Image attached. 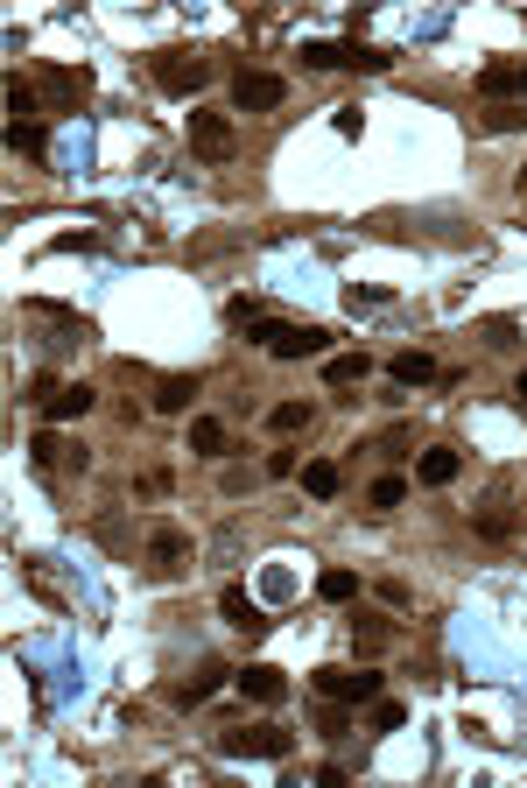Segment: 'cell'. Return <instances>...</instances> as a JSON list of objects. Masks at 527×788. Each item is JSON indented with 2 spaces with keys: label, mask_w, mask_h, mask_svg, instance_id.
<instances>
[{
  "label": "cell",
  "mask_w": 527,
  "mask_h": 788,
  "mask_svg": "<svg viewBox=\"0 0 527 788\" xmlns=\"http://www.w3.org/2000/svg\"><path fill=\"white\" fill-rule=\"evenodd\" d=\"M253 338H261L275 360H316V352H330V332L324 324H253Z\"/></svg>",
  "instance_id": "cell-1"
},
{
  "label": "cell",
  "mask_w": 527,
  "mask_h": 788,
  "mask_svg": "<svg viewBox=\"0 0 527 788\" xmlns=\"http://www.w3.org/2000/svg\"><path fill=\"white\" fill-rule=\"evenodd\" d=\"M218 753L225 761H289L296 733H281V725H247V733H225Z\"/></svg>",
  "instance_id": "cell-2"
},
{
  "label": "cell",
  "mask_w": 527,
  "mask_h": 788,
  "mask_svg": "<svg viewBox=\"0 0 527 788\" xmlns=\"http://www.w3.org/2000/svg\"><path fill=\"white\" fill-rule=\"evenodd\" d=\"M303 64L310 71H344V64H352V71H387L394 57L366 50V42H303Z\"/></svg>",
  "instance_id": "cell-3"
},
{
  "label": "cell",
  "mask_w": 527,
  "mask_h": 788,
  "mask_svg": "<svg viewBox=\"0 0 527 788\" xmlns=\"http://www.w3.org/2000/svg\"><path fill=\"white\" fill-rule=\"evenodd\" d=\"M155 85L162 92H176V99H190V92H204V78H211V64L204 57H190V50H155Z\"/></svg>",
  "instance_id": "cell-4"
},
{
  "label": "cell",
  "mask_w": 527,
  "mask_h": 788,
  "mask_svg": "<svg viewBox=\"0 0 527 788\" xmlns=\"http://www.w3.org/2000/svg\"><path fill=\"white\" fill-rule=\"evenodd\" d=\"M190 148H198L204 162H233L239 155V127H233V113H190Z\"/></svg>",
  "instance_id": "cell-5"
},
{
  "label": "cell",
  "mask_w": 527,
  "mask_h": 788,
  "mask_svg": "<svg viewBox=\"0 0 527 788\" xmlns=\"http://www.w3.org/2000/svg\"><path fill=\"white\" fill-rule=\"evenodd\" d=\"M387 683L373 668H316V697H338V704H373Z\"/></svg>",
  "instance_id": "cell-6"
},
{
  "label": "cell",
  "mask_w": 527,
  "mask_h": 788,
  "mask_svg": "<svg viewBox=\"0 0 527 788\" xmlns=\"http://www.w3.org/2000/svg\"><path fill=\"white\" fill-rule=\"evenodd\" d=\"M281 92H289V85H281L275 71H239V78H233V107H239V113H267V107H281Z\"/></svg>",
  "instance_id": "cell-7"
},
{
  "label": "cell",
  "mask_w": 527,
  "mask_h": 788,
  "mask_svg": "<svg viewBox=\"0 0 527 788\" xmlns=\"http://www.w3.org/2000/svg\"><path fill=\"white\" fill-rule=\"evenodd\" d=\"M28 458H36L42 472H85V465H92V458H85V443H78V451H71V443L57 437V429H42V437L28 443Z\"/></svg>",
  "instance_id": "cell-8"
},
{
  "label": "cell",
  "mask_w": 527,
  "mask_h": 788,
  "mask_svg": "<svg viewBox=\"0 0 527 788\" xmlns=\"http://www.w3.org/2000/svg\"><path fill=\"white\" fill-rule=\"evenodd\" d=\"M92 401H99V395L85 388V380H64V388H57L50 401H42V423H50V429H64V423H78V415L92 409Z\"/></svg>",
  "instance_id": "cell-9"
},
{
  "label": "cell",
  "mask_w": 527,
  "mask_h": 788,
  "mask_svg": "<svg viewBox=\"0 0 527 788\" xmlns=\"http://www.w3.org/2000/svg\"><path fill=\"white\" fill-rule=\"evenodd\" d=\"M233 683H239V690L253 697V704H281V697H289V676H281L275 662H253V668H239Z\"/></svg>",
  "instance_id": "cell-10"
},
{
  "label": "cell",
  "mask_w": 527,
  "mask_h": 788,
  "mask_svg": "<svg viewBox=\"0 0 527 788\" xmlns=\"http://www.w3.org/2000/svg\"><path fill=\"white\" fill-rule=\"evenodd\" d=\"M42 92L64 99V107H85V99H92V71H64V64H50V71H42Z\"/></svg>",
  "instance_id": "cell-11"
},
{
  "label": "cell",
  "mask_w": 527,
  "mask_h": 788,
  "mask_svg": "<svg viewBox=\"0 0 527 788\" xmlns=\"http://www.w3.org/2000/svg\"><path fill=\"white\" fill-rule=\"evenodd\" d=\"M148 563H155V571H184L190 563V535L184 528H155L148 535Z\"/></svg>",
  "instance_id": "cell-12"
},
{
  "label": "cell",
  "mask_w": 527,
  "mask_h": 788,
  "mask_svg": "<svg viewBox=\"0 0 527 788\" xmlns=\"http://www.w3.org/2000/svg\"><path fill=\"white\" fill-rule=\"evenodd\" d=\"M218 613H225V620H233V627H239V634H247V641H253V634H267V620H261V605H253V599H247V591H239V585H225V591H218Z\"/></svg>",
  "instance_id": "cell-13"
},
{
  "label": "cell",
  "mask_w": 527,
  "mask_h": 788,
  "mask_svg": "<svg viewBox=\"0 0 527 788\" xmlns=\"http://www.w3.org/2000/svg\"><path fill=\"white\" fill-rule=\"evenodd\" d=\"M457 472H464V451H450V443H436V451H422L415 479H422V486H450Z\"/></svg>",
  "instance_id": "cell-14"
},
{
  "label": "cell",
  "mask_w": 527,
  "mask_h": 788,
  "mask_svg": "<svg viewBox=\"0 0 527 788\" xmlns=\"http://www.w3.org/2000/svg\"><path fill=\"white\" fill-rule=\"evenodd\" d=\"M366 374H373L366 352H330V360H324V380H330V388H359Z\"/></svg>",
  "instance_id": "cell-15"
},
{
  "label": "cell",
  "mask_w": 527,
  "mask_h": 788,
  "mask_svg": "<svg viewBox=\"0 0 527 788\" xmlns=\"http://www.w3.org/2000/svg\"><path fill=\"white\" fill-rule=\"evenodd\" d=\"M338 486H344V472L330 465V458H310V465H303V493L310 500H338Z\"/></svg>",
  "instance_id": "cell-16"
},
{
  "label": "cell",
  "mask_w": 527,
  "mask_h": 788,
  "mask_svg": "<svg viewBox=\"0 0 527 788\" xmlns=\"http://www.w3.org/2000/svg\"><path fill=\"white\" fill-rule=\"evenodd\" d=\"M387 374H394V388H429V380H436V360H429V352H401Z\"/></svg>",
  "instance_id": "cell-17"
},
{
  "label": "cell",
  "mask_w": 527,
  "mask_h": 788,
  "mask_svg": "<svg viewBox=\"0 0 527 788\" xmlns=\"http://www.w3.org/2000/svg\"><path fill=\"white\" fill-rule=\"evenodd\" d=\"M310 423H316L310 401H275V409H267V429H275V437H296V429H310Z\"/></svg>",
  "instance_id": "cell-18"
},
{
  "label": "cell",
  "mask_w": 527,
  "mask_h": 788,
  "mask_svg": "<svg viewBox=\"0 0 527 788\" xmlns=\"http://www.w3.org/2000/svg\"><path fill=\"white\" fill-rule=\"evenodd\" d=\"M225 676H233V668H225V662H204V668H198V676H190V683H184V690H176V704H184V711H190V704H204V697H211V690H218V683H225Z\"/></svg>",
  "instance_id": "cell-19"
},
{
  "label": "cell",
  "mask_w": 527,
  "mask_h": 788,
  "mask_svg": "<svg viewBox=\"0 0 527 788\" xmlns=\"http://www.w3.org/2000/svg\"><path fill=\"white\" fill-rule=\"evenodd\" d=\"M190 395H198V374H170V380L155 388V409H162V415H184Z\"/></svg>",
  "instance_id": "cell-20"
},
{
  "label": "cell",
  "mask_w": 527,
  "mask_h": 788,
  "mask_svg": "<svg viewBox=\"0 0 527 788\" xmlns=\"http://www.w3.org/2000/svg\"><path fill=\"white\" fill-rule=\"evenodd\" d=\"M352 641H359V655H380V648L394 641V627H387L380 613H359V620H352Z\"/></svg>",
  "instance_id": "cell-21"
},
{
  "label": "cell",
  "mask_w": 527,
  "mask_h": 788,
  "mask_svg": "<svg viewBox=\"0 0 527 788\" xmlns=\"http://www.w3.org/2000/svg\"><path fill=\"white\" fill-rule=\"evenodd\" d=\"M8 148H14V155H50V134H42L36 121H8Z\"/></svg>",
  "instance_id": "cell-22"
},
{
  "label": "cell",
  "mask_w": 527,
  "mask_h": 788,
  "mask_svg": "<svg viewBox=\"0 0 527 788\" xmlns=\"http://www.w3.org/2000/svg\"><path fill=\"white\" fill-rule=\"evenodd\" d=\"M225 451V423L218 415H198V423H190V458H218Z\"/></svg>",
  "instance_id": "cell-23"
},
{
  "label": "cell",
  "mask_w": 527,
  "mask_h": 788,
  "mask_svg": "<svg viewBox=\"0 0 527 788\" xmlns=\"http://www.w3.org/2000/svg\"><path fill=\"white\" fill-rule=\"evenodd\" d=\"M401 500H409V479H401V472H387V479H373V486H366V508H373V514L401 508Z\"/></svg>",
  "instance_id": "cell-24"
},
{
  "label": "cell",
  "mask_w": 527,
  "mask_h": 788,
  "mask_svg": "<svg viewBox=\"0 0 527 788\" xmlns=\"http://www.w3.org/2000/svg\"><path fill=\"white\" fill-rule=\"evenodd\" d=\"M316 599L352 605V599H359V571H324V577H316Z\"/></svg>",
  "instance_id": "cell-25"
},
{
  "label": "cell",
  "mask_w": 527,
  "mask_h": 788,
  "mask_svg": "<svg viewBox=\"0 0 527 788\" xmlns=\"http://www.w3.org/2000/svg\"><path fill=\"white\" fill-rule=\"evenodd\" d=\"M478 92H486V99L520 92V71H514V64H486V71H478Z\"/></svg>",
  "instance_id": "cell-26"
},
{
  "label": "cell",
  "mask_w": 527,
  "mask_h": 788,
  "mask_svg": "<svg viewBox=\"0 0 527 788\" xmlns=\"http://www.w3.org/2000/svg\"><path fill=\"white\" fill-rule=\"evenodd\" d=\"M401 725H409V711L394 697H373V733H401Z\"/></svg>",
  "instance_id": "cell-27"
},
{
  "label": "cell",
  "mask_w": 527,
  "mask_h": 788,
  "mask_svg": "<svg viewBox=\"0 0 527 788\" xmlns=\"http://www.w3.org/2000/svg\"><path fill=\"white\" fill-rule=\"evenodd\" d=\"M8 113H14V121H36V113H42V107H36V92H28L22 78L8 85Z\"/></svg>",
  "instance_id": "cell-28"
},
{
  "label": "cell",
  "mask_w": 527,
  "mask_h": 788,
  "mask_svg": "<svg viewBox=\"0 0 527 788\" xmlns=\"http://www.w3.org/2000/svg\"><path fill=\"white\" fill-rule=\"evenodd\" d=\"M316 725H324V739H344V725H352V711H344L338 697H324V718H316Z\"/></svg>",
  "instance_id": "cell-29"
},
{
  "label": "cell",
  "mask_w": 527,
  "mask_h": 788,
  "mask_svg": "<svg viewBox=\"0 0 527 788\" xmlns=\"http://www.w3.org/2000/svg\"><path fill=\"white\" fill-rule=\"evenodd\" d=\"M478 535H486V542H506L514 522H506V514H478Z\"/></svg>",
  "instance_id": "cell-30"
},
{
  "label": "cell",
  "mask_w": 527,
  "mask_h": 788,
  "mask_svg": "<svg viewBox=\"0 0 527 788\" xmlns=\"http://www.w3.org/2000/svg\"><path fill=\"white\" fill-rule=\"evenodd\" d=\"M514 332H520L514 317H492V324H486V346H514Z\"/></svg>",
  "instance_id": "cell-31"
},
{
  "label": "cell",
  "mask_w": 527,
  "mask_h": 788,
  "mask_svg": "<svg viewBox=\"0 0 527 788\" xmlns=\"http://www.w3.org/2000/svg\"><path fill=\"white\" fill-rule=\"evenodd\" d=\"M486 127H492V134H514V127H520V113H514V107H492V113H486Z\"/></svg>",
  "instance_id": "cell-32"
},
{
  "label": "cell",
  "mask_w": 527,
  "mask_h": 788,
  "mask_svg": "<svg viewBox=\"0 0 527 788\" xmlns=\"http://www.w3.org/2000/svg\"><path fill=\"white\" fill-rule=\"evenodd\" d=\"M296 472V451H267V479H289Z\"/></svg>",
  "instance_id": "cell-33"
},
{
  "label": "cell",
  "mask_w": 527,
  "mask_h": 788,
  "mask_svg": "<svg viewBox=\"0 0 527 788\" xmlns=\"http://www.w3.org/2000/svg\"><path fill=\"white\" fill-rule=\"evenodd\" d=\"M514 395H520V401H527V374H520V380H514Z\"/></svg>",
  "instance_id": "cell-34"
},
{
  "label": "cell",
  "mask_w": 527,
  "mask_h": 788,
  "mask_svg": "<svg viewBox=\"0 0 527 788\" xmlns=\"http://www.w3.org/2000/svg\"><path fill=\"white\" fill-rule=\"evenodd\" d=\"M520 92H527V71H520Z\"/></svg>",
  "instance_id": "cell-35"
},
{
  "label": "cell",
  "mask_w": 527,
  "mask_h": 788,
  "mask_svg": "<svg viewBox=\"0 0 527 788\" xmlns=\"http://www.w3.org/2000/svg\"><path fill=\"white\" fill-rule=\"evenodd\" d=\"M520 190H527V170H520Z\"/></svg>",
  "instance_id": "cell-36"
}]
</instances>
